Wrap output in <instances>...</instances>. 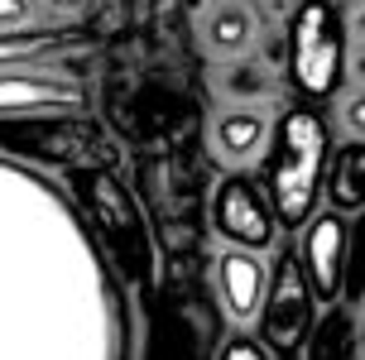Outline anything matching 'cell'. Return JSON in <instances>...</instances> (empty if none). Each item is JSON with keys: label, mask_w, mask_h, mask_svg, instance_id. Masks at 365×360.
<instances>
[{"label": "cell", "mask_w": 365, "mask_h": 360, "mask_svg": "<svg viewBox=\"0 0 365 360\" xmlns=\"http://www.w3.org/2000/svg\"><path fill=\"white\" fill-rule=\"evenodd\" d=\"M115 284L68 197L0 159V360H120Z\"/></svg>", "instance_id": "6da1fadb"}, {"label": "cell", "mask_w": 365, "mask_h": 360, "mask_svg": "<svg viewBox=\"0 0 365 360\" xmlns=\"http://www.w3.org/2000/svg\"><path fill=\"white\" fill-rule=\"evenodd\" d=\"M274 149L264 163V197L279 226H303L317 212L322 178H327V115L317 106H293L274 125Z\"/></svg>", "instance_id": "7a4b0ae2"}, {"label": "cell", "mask_w": 365, "mask_h": 360, "mask_svg": "<svg viewBox=\"0 0 365 360\" xmlns=\"http://www.w3.org/2000/svg\"><path fill=\"white\" fill-rule=\"evenodd\" d=\"M284 68L298 96L327 101L346 82V24L336 15V0H298L289 15Z\"/></svg>", "instance_id": "3957f363"}, {"label": "cell", "mask_w": 365, "mask_h": 360, "mask_svg": "<svg viewBox=\"0 0 365 360\" xmlns=\"http://www.w3.org/2000/svg\"><path fill=\"white\" fill-rule=\"evenodd\" d=\"M73 178H77V192L87 202L91 221L101 226L110 264L125 269L130 279L149 274V235H145V226H140V212H135L130 192L115 182V173H110V168H77Z\"/></svg>", "instance_id": "277c9868"}, {"label": "cell", "mask_w": 365, "mask_h": 360, "mask_svg": "<svg viewBox=\"0 0 365 360\" xmlns=\"http://www.w3.org/2000/svg\"><path fill=\"white\" fill-rule=\"evenodd\" d=\"M91 91L68 72V63H38V68H0V120H58V115H87Z\"/></svg>", "instance_id": "5b68a950"}, {"label": "cell", "mask_w": 365, "mask_h": 360, "mask_svg": "<svg viewBox=\"0 0 365 360\" xmlns=\"http://www.w3.org/2000/svg\"><path fill=\"white\" fill-rule=\"evenodd\" d=\"M0 149L68 163L73 173L77 168H110L115 163V144L101 130L73 120V115H58V120H0Z\"/></svg>", "instance_id": "8992f818"}, {"label": "cell", "mask_w": 365, "mask_h": 360, "mask_svg": "<svg viewBox=\"0 0 365 360\" xmlns=\"http://www.w3.org/2000/svg\"><path fill=\"white\" fill-rule=\"evenodd\" d=\"M312 326H317V298H312L308 279H303V269H298V254L284 250V259L274 264L264 307H259L264 346H274L284 360H293L312 341Z\"/></svg>", "instance_id": "52a82bcc"}, {"label": "cell", "mask_w": 365, "mask_h": 360, "mask_svg": "<svg viewBox=\"0 0 365 360\" xmlns=\"http://www.w3.org/2000/svg\"><path fill=\"white\" fill-rule=\"evenodd\" d=\"M293 254H298V269H303V279H308L312 298L336 307V298L346 293V259H351L346 216L331 212V207L327 212H312L308 221H303V235H298Z\"/></svg>", "instance_id": "ba28073f"}, {"label": "cell", "mask_w": 365, "mask_h": 360, "mask_svg": "<svg viewBox=\"0 0 365 360\" xmlns=\"http://www.w3.org/2000/svg\"><path fill=\"white\" fill-rule=\"evenodd\" d=\"M212 226H217L221 240H231V250H250V254H264L279 235L274 207L250 173L221 178L217 197H212Z\"/></svg>", "instance_id": "9c48e42d"}, {"label": "cell", "mask_w": 365, "mask_h": 360, "mask_svg": "<svg viewBox=\"0 0 365 360\" xmlns=\"http://www.w3.org/2000/svg\"><path fill=\"white\" fill-rule=\"evenodd\" d=\"M269 293V264L250 250H221L217 254V298L226 317L240 326L259 322V307Z\"/></svg>", "instance_id": "30bf717a"}, {"label": "cell", "mask_w": 365, "mask_h": 360, "mask_svg": "<svg viewBox=\"0 0 365 360\" xmlns=\"http://www.w3.org/2000/svg\"><path fill=\"white\" fill-rule=\"evenodd\" d=\"M274 140V125H269V110L259 106H221L212 115V130H207V144L221 163L231 168H245L255 163Z\"/></svg>", "instance_id": "8fae6325"}, {"label": "cell", "mask_w": 365, "mask_h": 360, "mask_svg": "<svg viewBox=\"0 0 365 360\" xmlns=\"http://www.w3.org/2000/svg\"><path fill=\"white\" fill-rule=\"evenodd\" d=\"M212 91H217L221 106H269L279 96V77L264 58H226L212 68Z\"/></svg>", "instance_id": "7c38bea8"}, {"label": "cell", "mask_w": 365, "mask_h": 360, "mask_svg": "<svg viewBox=\"0 0 365 360\" xmlns=\"http://www.w3.org/2000/svg\"><path fill=\"white\" fill-rule=\"evenodd\" d=\"M259 38V19L245 0H217L207 15H202V43L207 53L226 63V58H245Z\"/></svg>", "instance_id": "4fadbf2b"}, {"label": "cell", "mask_w": 365, "mask_h": 360, "mask_svg": "<svg viewBox=\"0 0 365 360\" xmlns=\"http://www.w3.org/2000/svg\"><path fill=\"white\" fill-rule=\"evenodd\" d=\"M73 34L58 24H19V29H0V68H38V63H58L68 53Z\"/></svg>", "instance_id": "5bb4252c"}, {"label": "cell", "mask_w": 365, "mask_h": 360, "mask_svg": "<svg viewBox=\"0 0 365 360\" xmlns=\"http://www.w3.org/2000/svg\"><path fill=\"white\" fill-rule=\"evenodd\" d=\"M331 212H365V140H346L327 159V178H322Z\"/></svg>", "instance_id": "9a60e30c"}, {"label": "cell", "mask_w": 365, "mask_h": 360, "mask_svg": "<svg viewBox=\"0 0 365 360\" xmlns=\"http://www.w3.org/2000/svg\"><path fill=\"white\" fill-rule=\"evenodd\" d=\"M308 351H312V360H361L356 356V322H351L341 307H331L327 317L312 326Z\"/></svg>", "instance_id": "2e32d148"}, {"label": "cell", "mask_w": 365, "mask_h": 360, "mask_svg": "<svg viewBox=\"0 0 365 360\" xmlns=\"http://www.w3.org/2000/svg\"><path fill=\"white\" fill-rule=\"evenodd\" d=\"M217 360H269V346L240 331V336H231V341L221 346V356H217Z\"/></svg>", "instance_id": "e0dca14e"}, {"label": "cell", "mask_w": 365, "mask_h": 360, "mask_svg": "<svg viewBox=\"0 0 365 360\" xmlns=\"http://www.w3.org/2000/svg\"><path fill=\"white\" fill-rule=\"evenodd\" d=\"M346 264H356V274L346 279L351 293H361L365 288V216H361V226H351V259Z\"/></svg>", "instance_id": "ac0fdd59"}, {"label": "cell", "mask_w": 365, "mask_h": 360, "mask_svg": "<svg viewBox=\"0 0 365 360\" xmlns=\"http://www.w3.org/2000/svg\"><path fill=\"white\" fill-rule=\"evenodd\" d=\"M38 0H0V29H19V24H34Z\"/></svg>", "instance_id": "d6986e66"}, {"label": "cell", "mask_w": 365, "mask_h": 360, "mask_svg": "<svg viewBox=\"0 0 365 360\" xmlns=\"http://www.w3.org/2000/svg\"><path fill=\"white\" fill-rule=\"evenodd\" d=\"M38 5H43V15H53V19H77V15H87L91 0H38Z\"/></svg>", "instance_id": "ffe728a7"}, {"label": "cell", "mask_w": 365, "mask_h": 360, "mask_svg": "<svg viewBox=\"0 0 365 360\" xmlns=\"http://www.w3.org/2000/svg\"><path fill=\"white\" fill-rule=\"evenodd\" d=\"M341 115H346V130H351V135H356V140H365V91H356V96H351Z\"/></svg>", "instance_id": "44dd1931"}, {"label": "cell", "mask_w": 365, "mask_h": 360, "mask_svg": "<svg viewBox=\"0 0 365 360\" xmlns=\"http://www.w3.org/2000/svg\"><path fill=\"white\" fill-rule=\"evenodd\" d=\"M341 24H346V34H356L365 43V0H351V15L341 19Z\"/></svg>", "instance_id": "7402d4cb"}, {"label": "cell", "mask_w": 365, "mask_h": 360, "mask_svg": "<svg viewBox=\"0 0 365 360\" xmlns=\"http://www.w3.org/2000/svg\"><path fill=\"white\" fill-rule=\"evenodd\" d=\"M351 72L365 82V43H356V53H351Z\"/></svg>", "instance_id": "603a6c76"}]
</instances>
